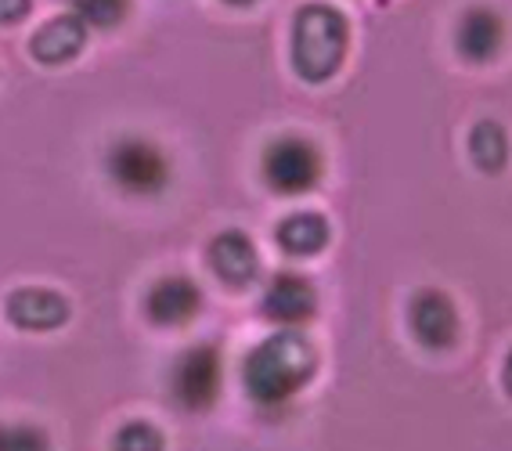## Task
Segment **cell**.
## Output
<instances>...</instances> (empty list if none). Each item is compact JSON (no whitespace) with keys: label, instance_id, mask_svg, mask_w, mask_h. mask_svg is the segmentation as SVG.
Here are the masks:
<instances>
[{"label":"cell","instance_id":"cell-1","mask_svg":"<svg viewBox=\"0 0 512 451\" xmlns=\"http://www.w3.org/2000/svg\"><path fill=\"white\" fill-rule=\"evenodd\" d=\"M318 354L311 340L293 329L260 340L242 361V387L260 412H278L314 379Z\"/></svg>","mask_w":512,"mask_h":451},{"label":"cell","instance_id":"cell-2","mask_svg":"<svg viewBox=\"0 0 512 451\" xmlns=\"http://www.w3.org/2000/svg\"><path fill=\"white\" fill-rule=\"evenodd\" d=\"M350 22L332 4H307L293 19V65L303 80L321 83L339 73L347 58Z\"/></svg>","mask_w":512,"mask_h":451},{"label":"cell","instance_id":"cell-3","mask_svg":"<svg viewBox=\"0 0 512 451\" xmlns=\"http://www.w3.org/2000/svg\"><path fill=\"white\" fill-rule=\"evenodd\" d=\"M105 174L130 199H156L170 185V159L152 138L127 134L105 152Z\"/></svg>","mask_w":512,"mask_h":451},{"label":"cell","instance_id":"cell-4","mask_svg":"<svg viewBox=\"0 0 512 451\" xmlns=\"http://www.w3.org/2000/svg\"><path fill=\"white\" fill-rule=\"evenodd\" d=\"M264 181L271 192L278 195H307L318 188L321 174H325V159H321L318 145L296 134H282L264 148L260 159Z\"/></svg>","mask_w":512,"mask_h":451},{"label":"cell","instance_id":"cell-5","mask_svg":"<svg viewBox=\"0 0 512 451\" xmlns=\"http://www.w3.org/2000/svg\"><path fill=\"white\" fill-rule=\"evenodd\" d=\"M224 369H220V350L213 343H195L174 361L170 369V397L184 412H206L217 405Z\"/></svg>","mask_w":512,"mask_h":451},{"label":"cell","instance_id":"cell-6","mask_svg":"<svg viewBox=\"0 0 512 451\" xmlns=\"http://www.w3.org/2000/svg\"><path fill=\"white\" fill-rule=\"evenodd\" d=\"M408 325L415 340L430 350H448L458 340V311L448 293L440 289H422L408 307Z\"/></svg>","mask_w":512,"mask_h":451},{"label":"cell","instance_id":"cell-7","mask_svg":"<svg viewBox=\"0 0 512 451\" xmlns=\"http://www.w3.org/2000/svg\"><path fill=\"white\" fill-rule=\"evenodd\" d=\"M199 311H202V289L184 275L159 278L156 286L145 293L148 322L163 325V329H177V325L195 322Z\"/></svg>","mask_w":512,"mask_h":451},{"label":"cell","instance_id":"cell-8","mask_svg":"<svg viewBox=\"0 0 512 451\" xmlns=\"http://www.w3.org/2000/svg\"><path fill=\"white\" fill-rule=\"evenodd\" d=\"M264 314L278 325H303L311 322L314 311H318V293L303 275H293V271H282L267 282V293L260 300Z\"/></svg>","mask_w":512,"mask_h":451},{"label":"cell","instance_id":"cell-9","mask_svg":"<svg viewBox=\"0 0 512 451\" xmlns=\"http://www.w3.org/2000/svg\"><path fill=\"white\" fill-rule=\"evenodd\" d=\"M4 311H8V318L19 325V329L51 332L69 322L73 307H69V300H65L62 293H55V289H15V293L8 296Z\"/></svg>","mask_w":512,"mask_h":451},{"label":"cell","instance_id":"cell-10","mask_svg":"<svg viewBox=\"0 0 512 451\" xmlns=\"http://www.w3.org/2000/svg\"><path fill=\"white\" fill-rule=\"evenodd\" d=\"M210 267L217 271L220 282L246 289L260 271V253L246 231H220L210 242Z\"/></svg>","mask_w":512,"mask_h":451},{"label":"cell","instance_id":"cell-11","mask_svg":"<svg viewBox=\"0 0 512 451\" xmlns=\"http://www.w3.org/2000/svg\"><path fill=\"white\" fill-rule=\"evenodd\" d=\"M83 44H87V26L73 15H58L37 29V37L29 40V51L44 65H65L80 55Z\"/></svg>","mask_w":512,"mask_h":451},{"label":"cell","instance_id":"cell-12","mask_svg":"<svg viewBox=\"0 0 512 451\" xmlns=\"http://www.w3.org/2000/svg\"><path fill=\"white\" fill-rule=\"evenodd\" d=\"M505 40V22L502 15H494L491 8H469L458 22V51L469 62H487L498 55V47Z\"/></svg>","mask_w":512,"mask_h":451},{"label":"cell","instance_id":"cell-13","mask_svg":"<svg viewBox=\"0 0 512 451\" xmlns=\"http://www.w3.org/2000/svg\"><path fill=\"white\" fill-rule=\"evenodd\" d=\"M275 239L289 257H314V253L329 246V221L314 210L289 213L275 228Z\"/></svg>","mask_w":512,"mask_h":451},{"label":"cell","instance_id":"cell-14","mask_svg":"<svg viewBox=\"0 0 512 451\" xmlns=\"http://www.w3.org/2000/svg\"><path fill=\"white\" fill-rule=\"evenodd\" d=\"M469 156H473V163L480 166L484 174H502L505 163H509V141H505V130L491 120L476 123L473 134H469Z\"/></svg>","mask_w":512,"mask_h":451},{"label":"cell","instance_id":"cell-15","mask_svg":"<svg viewBox=\"0 0 512 451\" xmlns=\"http://www.w3.org/2000/svg\"><path fill=\"white\" fill-rule=\"evenodd\" d=\"M69 8L87 29H116L130 15V0H69Z\"/></svg>","mask_w":512,"mask_h":451},{"label":"cell","instance_id":"cell-16","mask_svg":"<svg viewBox=\"0 0 512 451\" xmlns=\"http://www.w3.org/2000/svg\"><path fill=\"white\" fill-rule=\"evenodd\" d=\"M112 451H166V441L163 433H159V426L145 423V419H134V423L116 430Z\"/></svg>","mask_w":512,"mask_h":451},{"label":"cell","instance_id":"cell-17","mask_svg":"<svg viewBox=\"0 0 512 451\" xmlns=\"http://www.w3.org/2000/svg\"><path fill=\"white\" fill-rule=\"evenodd\" d=\"M0 451H51V437L44 426L0 423Z\"/></svg>","mask_w":512,"mask_h":451},{"label":"cell","instance_id":"cell-18","mask_svg":"<svg viewBox=\"0 0 512 451\" xmlns=\"http://www.w3.org/2000/svg\"><path fill=\"white\" fill-rule=\"evenodd\" d=\"M33 8V0H0V26H15Z\"/></svg>","mask_w":512,"mask_h":451},{"label":"cell","instance_id":"cell-19","mask_svg":"<svg viewBox=\"0 0 512 451\" xmlns=\"http://www.w3.org/2000/svg\"><path fill=\"white\" fill-rule=\"evenodd\" d=\"M502 379H505V390L512 394V354L505 358V369H502Z\"/></svg>","mask_w":512,"mask_h":451},{"label":"cell","instance_id":"cell-20","mask_svg":"<svg viewBox=\"0 0 512 451\" xmlns=\"http://www.w3.org/2000/svg\"><path fill=\"white\" fill-rule=\"evenodd\" d=\"M224 4H231V8H249V4H256V0H224Z\"/></svg>","mask_w":512,"mask_h":451},{"label":"cell","instance_id":"cell-21","mask_svg":"<svg viewBox=\"0 0 512 451\" xmlns=\"http://www.w3.org/2000/svg\"><path fill=\"white\" fill-rule=\"evenodd\" d=\"M379 4H386V0H379Z\"/></svg>","mask_w":512,"mask_h":451}]
</instances>
